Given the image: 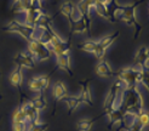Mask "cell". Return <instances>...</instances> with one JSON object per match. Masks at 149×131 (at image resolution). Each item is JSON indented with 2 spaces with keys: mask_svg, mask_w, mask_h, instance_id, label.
<instances>
[{
  "mask_svg": "<svg viewBox=\"0 0 149 131\" xmlns=\"http://www.w3.org/2000/svg\"><path fill=\"white\" fill-rule=\"evenodd\" d=\"M62 101H64V103L67 105V107H68L69 114H72L79 107V105L81 103L80 96H65Z\"/></svg>",
  "mask_w": 149,
  "mask_h": 131,
  "instance_id": "44dd1931",
  "label": "cell"
},
{
  "mask_svg": "<svg viewBox=\"0 0 149 131\" xmlns=\"http://www.w3.org/2000/svg\"><path fill=\"white\" fill-rule=\"evenodd\" d=\"M97 45H98V41H93V40H86L84 43H81L78 45V49L79 50H83L85 52H91L93 54L96 49H97Z\"/></svg>",
  "mask_w": 149,
  "mask_h": 131,
  "instance_id": "cb8c5ba5",
  "label": "cell"
},
{
  "mask_svg": "<svg viewBox=\"0 0 149 131\" xmlns=\"http://www.w3.org/2000/svg\"><path fill=\"white\" fill-rule=\"evenodd\" d=\"M137 120L142 124V126L146 129V128H148L149 126V113L148 112H142L138 116H137Z\"/></svg>",
  "mask_w": 149,
  "mask_h": 131,
  "instance_id": "83f0119b",
  "label": "cell"
},
{
  "mask_svg": "<svg viewBox=\"0 0 149 131\" xmlns=\"http://www.w3.org/2000/svg\"><path fill=\"white\" fill-rule=\"evenodd\" d=\"M119 36V32H115L113 34H110V35H107V36H104V38H102L100 41H98V45L101 49H103L104 51H107V49L109 46H111V44H113L116 38Z\"/></svg>",
  "mask_w": 149,
  "mask_h": 131,
  "instance_id": "7402d4cb",
  "label": "cell"
},
{
  "mask_svg": "<svg viewBox=\"0 0 149 131\" xmlns=\"http://www.w3.org/2000/svg\"><path fill=\"white\" fill-rule=\"evenodd\" d=\"M148 60H149V50H148Z\"/></svg>",
  "mask_w": 149,
  "mask_h": 131,
  "instance_id": "d6a6232c",
  "label": "cell"
},
{
  "mask_svg": "<svg viewBox=\"0 0 149 131\" xmlns=\"http://www.w3.org/2000/svg\"><path fill=\"white\" fill-rule=\"evenodd\" d=\"M34 0H15L12 6L13 12H26L34 5Z\"/></svg>",
  "mask_w": 149,
  "mask_h": 131,
  "instance_id": "ac0fdd59",
  "label": "cell"
},
{
  "mask_svg": "<svg viewBox=\"0 0 149 131\" xmlns=\"http://www.w3.org/2000/svg\"><path fill=\"white\" fill-rule=\"evenodd\" d=\"M21 107H22V111L24 112V115H26V118H27L28 124H31L29 126H32V125H34V124H38L39 123L40 112L33 106V103H32L31 101L27 102V103H24V105H22Z\"/></svg>",
  "mask_w": 149,
  "mask_h": 131,
  "instance_id": "9c48e42d",
  "label": "cell"
},
{
  "mask_svg": "<svg viewBox=\"0 0 149 131\" xmlns=\"http://www.w3.org/2000/svg\"><path fill=\"white\" fill-rule=\"evenodd\" d=\"M101 116V115H100ZM98 116V118H100ZM98 118H95V119H83L78 123V130L79 131H90L92 128V124L97 120Z\"/></svg>",
  "mask_w": 149,
  "mask_h": 131,
  "instance_id": "484cf974",
  "label": "cell"
},
{
  "mask_svg": "<svg viewBox=\"0 0 149 131\" xmlns=\"http://www.w3.org/2000/svg\"><path fill=\"white\" fill-rule=\"evenodd\" d=\"M142 3H144V0H139V1H135L127 5H119L116 3V0H113V4L115 5V7L111 11V18H113L114 22L119 20L125 22L126 24L135 27V36H133V39H137V36L139 35L141 31H142V26L138 23V21L136 18V9Z\"/></svg>",
  "mask_w": 149,
  "mask_h": 131,
  "instance_id": "6da1fadb",
  "label": "cell"
},
{
  "mask_svg": "<svg viewBox=\"0 0 149 131\" xmlns=\"http://www.w3.org/2000/svg\"><path fill=\"white\" fill-rule=\"evenodd\" d=\"M12 129H13V131H28V124L12 121Z\"/></svg>",
  "mask_w": 149,
  "mask_h": 131,
  "instance_id": "f546056e",
  "label": "cell"
},
{
  "mask_svg": "<svg viewBox=\"0 0 149 131\" xmlns=\"http://www.w3.org/2000/svg\"><path fill=\"white\" fill-rule=\"evenodd\" d=\"M56 63H57V69H62V70L67 72L68 74H70L73 77V70L70 68V56H69V54L56 56Z\"/></svg>",
  "mask_w": 149,
  "mask_h": 131,
  "instance_id": "5bb4252c",
  "label": "cell"
},
{
  "mask_svg": "<svg viewBox=\"0 0 149 131\" xmlns=\"http://www.w3.org/2000/svg\"><path fill=\"white\" fill-rule=\"evenodd\" d=\"M126 89H127V85H126L121 79L118 78V80L109 89L107 97L104 100V106H103L104 107V114L121 108L124 93H125Z\"/></svg>",
  "mask_w": 149,
  "mask_h": 131,
  "instance_id": "3957f363",
  "label": "cell"
},
{
  "mask_svg": "<svg viewBox=\"0 0 149 131\" xmlns=\"http://www.w3.org/2000/svg\"><path fill=\"white\" fill-rule=\"evenodd\" d=\"M148 10H149V9H148Z\"/></svg>",
  "mask_w": 149,
  "mask_h": 131,
  "instance_id": "836d02e7",
  "label": "cell"
},
{
  "mask_svg": "<svg viewBox=\"0 0 149 131\" xmlns=\"http://www.w3.org/2000/svg\"><path fill=\"white\" fill-rule=\"evenodd\" d=\"M28 52L35 58V61L39 62L47 61L52 55V52L46 46V44L39 39H33L28 41Z\"/></svg>",
  "mask_w": 149,
  "mask_h": 131,
  "instance_id": "5b68a950",
  "label": "cell"
},
{
  "mask_svg": "<svg viewBox=\"0 0 149 131\" xmlns=\"http://www.w3.org/2000/svg\"><path fill=\"white\" fill-rule=\"evenodd\" d=\"M95 72H96V74L101 78H110L111 75H114L113 69H111V67L106 60L101 61L97 66H96Z\"/></svg>",
  "mask_w": 149,
  "mask_h": 131,
  "instance_id": "9a60e30c",
  "label": "cell"
},
{
  "mask_svg": "<svg viewBox=\"0 0 149 131\" xmlns=\"http://www.w3.org/2000/svg\"><path fill=\"white\" fill-rule=\"evenodd\" d=\"M95 1H97V3H101V4H103V5H106V6H110L111 5V1L113 0H95Z\"/></svg>",
  "mask_w": 149,
  "mask_h": 131,
  "instance_id": "4dcf8cb0",
  "label": "cell"
},
{
  "mask_svg": "<svg viewBox=\"0 0 149 131\" xmlns=\"http://www.w3.org/2000/svg\"><path fill=\"white\" fill-rule=\"evenodd\" d=\"M121 109L124 111L125 115L133 116V118H137V116L144 111L143 97L138 90V86L127 87V89H126V91L124 93Z\"/></svg>",
  "mask_w": 149,
  "mask_h": 131,
  "instance_id": "7a4b0ae2",
  "label": "cell"
},
{
  "mask_svg": "<svg viewBox=\"0 0 149 131\" xmlns=\"http://www.w3.org/2000/svg\"><path fill=\"white\" fill-rule=\"evenodd\" d=\"M47 129H49V124L38 123V124H34V125L29 126L28 131H47Z\"/></svg>",
  "mask_w": 149,
  "mask_h": 131,
  "instance_id": "f1b7e54d",
  "label": "cell"
},
{
  "mask_svg": "<svg viewBox=\"0 0 149 131\" xmlns=\"http://www.w3.org/2000/svg\"><path fill=\"white\" fill-rule=\"evenodd\" d=\"M59 12H61L62 15H64V16L68 18L69 23L73 22V21H77L78 18L81 17V13L78 11L77 5L74 4L73 1H70V0H65V1L62 3Z\"/></svg>",
  "mask_w": 149,
  "mask_h": 131,
  "instance_id": "ba28073f",
  "label": "cell"
},
{
  "mask_svg": "<svg viewBox=\"0 0 149 131\" xmlns=\"http://www.w3.org/2000/svg\"><path fill=\"white\" fill-rule=\"evenodd\" d=\"M3 31L7 32V33H17L23 36L27 41H31L33 39H39L41 35L40 29H38L36 27H33V26H29L27 23H22L19 21L9 22V23L3 28Z\"/></svg>",
  "mask_w": 149,
  "mask_h": 131,
  "instance_id": "277c9868",
  "label": "cell"
},
{
  "mask_svg": "<svg viewBox=\"0 0 149 131\" xmlns=\"http://www.w3.org/2000/svg\"><path fill=\"white\" fill-rule=\"evenodd\" d=\"M49 85H50V77L49 75H38V77L29 79L28 89L32 92L41 93L47 89Z\"/></svg>",
  "mask_w": 149,
  "mask_h": 131,
  "instance_id": "52a82bcc",
  "label": "cell"
},
{
  "mask_svg": "<svg viewBox=\"0 0 149 131\" xmlns=\"http://www.w3.org/2000/svg\"><path fill=\"white\" fill-rule=\"evenodd\" d=\"M52 95H54L55 101L57 103V102L62 101L67 95H68V90H67L65 85L62 82H57L54 86H52Z\"/></svg>",
  "mask_w": 149,
  "mask_h": 131,
  "instance_id": "2e32d148",
  "label": "cell"
},
{
  "mask_svg": "<svg viewBox=\"0 0 149 131\" xmlns=\"http://www.w3.org/2000/svg\"><path fill=\"white\" fill-rule=\"evenodd\" d=\"M141 84L149 91V67L142 69V78H141Z\"/></svg>",
  "mask_w": 149,
  "mask_h": 131,
  "instance_id": "4316f807",
  "label": "cell"
},
{
  "mask_svg": "<svg viewBox=\"0 0 149 131\" xmlns=\"http://www.w3.org/2000/svg\"><path fill=\"white\" fill-rule=\"evenodd\" d=\"M148 47L147 46H142L136 54L135 57V67L139 68V69H143L146 67H148Z\"/></svg>",
  "mask_w": 149,
  "mask_h": 131,
  "instance_id": "4fadbf2b",
  "label": "cell"
},
{
  "mask_svg": "<svg viewBox=\"0 0 149 131\" xmlns=\"http://www.w3.org/2000/svg\"><path fill=\"white\" fill-rule=\"evenodd\" d=\"M90 79H86L85 82H80L81 85V93L79 95L81 103H87L88 106H93V101L91 96V90H90Z\"/></svg>",
  "mask_w": 149,
  "mask_h": 131,
  "instance_id": "7c38bea8",
  "label": "cell"
},
{
  "mask_svg": "<svg viewBox=\"0 0 149 131\" xmlns=\"http://www.w3.org/2000/svg\"><path fill=\"white\" fill-rule=\"evenodd\" d=\"M35 1H38V4H39V6L41 7V0H35Z\"/></svg>",
  "mask_w": 149,
  "mask_h": 131,
  "instance_id": "1f68e13d",
  "label": "cell"
},
{
  "mask_svg": "<svg viewBox=\"0 0 149 131\" xmlns=\"http://www.w3.org/2000/svg\"><path fill=\"white\" fill-rule=\"evenodd\" d=\"M31 102H32L33 106H34L36 109H38L39 112L44 111V109L47 107V100H46V97L44 96V95H41V93H39L38 96L33 97V98L31 100Z\"/></svg>",
  "mask_w": 149,
  "mask_h": 131,
  "instance_id": "603a6c76",
  "label": "cell"
},
{
  "mask_svg": "<svg viewBox=\"0 0 149 131\" xmlns=\"http://www.w3.org/2000/svg\"><path fill=\"white\" fill-rule=\"evenodd\" d=\"M10 83L15 86V87H21L22 85V82H23V74H22V67H18L17 66V68L15 69L11 74H10Z\"/></svg>",
  "mask_w": 149,
  "mask_h": 131,
  "instance_id": "ffe728a7",
  "label": "cell"
},
{
  "mask_svg": "<svg viewBox=\"0 0 149 131\" xmlns=\"http://www.w3.org/2000/svg\"><path fill=\"white\" fill-rule=\"evenodd\" d=\"M42 12H44V11L41 10L40 6L33 5L31 9L26 11V23L29 24V26L35 27L36 23H38V20L40 18V16H41Z\"/></svg>",
  "mask_w": 149,
  "mask_h": 131,
  "instance_id": "8fae6325",
  "label": "cell"
},
{
  "mask_svg": "<svg viewBox=\"0 0 149 131\" xmlns=\"http://www.w3.org/2000/svg\"><path fill=\"white\" fill-rule=\"evenodd\" d=\"M124 111L120 108V109H115V111H111L109 113H107V116H108V119H109V128L111 129L115 124H123L124 121Z\"/></svg>",
  "mask_w": 149,
  "mask_h": 131,
  "instance_id": "e0dca14e",
  "label": "cell"
},
{
  "mask_svg": "<svg viewBox=\"0 0 149 131\" xmlns=\"http://www.w3.org/2000/svg\"><path fill=\"white\" fill-rule=\"evenodd\" d=\"M12 121L15 123H26L28 124L27 121V118H26V115H24V112L22 111V107L18 106L16 109H15V112L12 114Z\"/></svg>",
  "mask_w": 149,
  "mask_h": 131,
  "instance_id": "d4e9b609",
  "label": "cell"
},
{
  "mask_svg": "<svg viewBox=\"0 0 149 131\" xmlns=\"http://www.w3.org/2000/svg\"><path fill=\"white\" fill-rule=\"evenodd\" d=\"M95 0H80L77 5V9L81 15H88L90 16L91 11L93 10Z\"/></svg>",
  "mask_w": 149,
  "mask_h": 131,
  "instance_id": "d6986e66",
  "label": "cell"
},
{
  "mask_svg": "<svg viewBox=\"0 0 149 131\" xmlns=\"http://www.w3.org/2000/svg\"><path fill=\"white\" fill-rule=\"evenodd\" d=\"M13 61L18 67H22V68H34L36 62L35 58L29 52H18L15 56Z\"/></svg>",
  "mask_w": 149,
  "mask_h": 131,
  "instance_id": "30bf717a",
  "label": "cell"
},
{
  "mask_svg": "<svg viewBox=\"0 0 149 131\" xmlns=\"http://www.w3.org/2000/svg\"><path fill=\"white\" fill-rule=\"evenodd\" d=\"M118 78L127 85V87H135L141 84V78H142V69L137 67H127L123 68L118 72Z\"/></svg>",
  "mask_w": 149,
  "mask_h": 131,
  "instance_id": "8992f818",
  "label": "cell"
}]
</instances>
